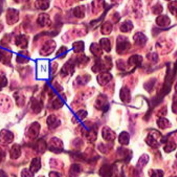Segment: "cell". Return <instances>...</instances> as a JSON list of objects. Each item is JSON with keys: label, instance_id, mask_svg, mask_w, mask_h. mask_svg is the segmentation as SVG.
I'll return each instance as SVG.
<instances>
[{"label": "cell", "instance_id": "cell-22", "mask_svg": "<svg viewBox=\"0 0 177 177\" xmlns=\"http://www.w3.org/2000/svg\"><path fill=\"white\" fill-rule=\"evenodd\" d=\"M73 14L78 18H82L84 16V8L83 6H78L74 9Z\"/></svg>", "mask_w": 177, "mask_h": 177}, {"label": "cell", "instance_id": "cell-4", "mask_svg": "<svg viewBox=\"0 0 177 177\" xmlns=\"http://www.w3.org/2000/svg\"><path fill=\"white\" fill-rule=\"evenodd\" d=\"M14 139L13 132L8 130L3 129L1 132L0 141L1 145L6 146L12 143Z\"/></svg>", "mask_w": 177, "mask_h": 177}, {"label": "cell", "instance_id": "cell-13", "mask_svg": "<svg viewBox=\"0 0 177 177\" xmlns=\"http://www.w3.org/2000/svg\"><path fill=\"white\" fill-rule=\"evenodd\" d=\"M135 42L136 45L138 46H143L147 42L146 37L143 33H137L135 34L134 37Z\"/></svg>", "mask_w": 177, "mask_h": 177}, {"label": "cell", "instance_id": "cell-28", "mask_svg": "<svg viewBox=\"0 0 177 177\" xmlns=\"http://www.w3.org/2000/svg\"><path fill=\"white\" fill-rule=\"evenodd\" d=\"M75 51L76 52L79 53L83 51L84 49V43L82 41H80L76 42L74 44Z\"/></svg>", "mask_w": 177, "mask_h": 177}, {"label": "cell", "instance_id": "cell-42", "mask_svg": "<svg viewBox=\"0 0 177 177\" xmlns=\"http://www.w3.org/2000/svg\"><path fill=\"white\" fill-rule=\"evenodd\" d=\"M166 1H171V0H166Z\"/></svg>", "mask_w": 177, "mask_h": 177}, {"label": "cell", "instance_id": "cell-24", "mask_svg": "<svg viewBox=\"0 0 177 177\" xmlns=\"http://www.w3.org/2000/svg\"><path fill=\"white\" fill-rule=\"evenodd\" d=\"M112 29V25L110 22H106L102 26L101 31L102 34L107 35L110 34Z\"/></svg>", "mask_w": 177, "mask_h": 177}, {"label": "cell", "instance_id": "cell-34", "mask_svg": "<svg viewBox=\"0 0 177 177\" xmlns=\"http://www.w3.org/2000/svg\"><path fill=\"white\" fill-rule=\"evenodd\" d=\"M155 82V81L154 79L151 80L149 82L145 84V88L148 91L151 90L154 86Z\"/></svg>", "mask_w": 177, "mask_h": 177}, {"label": "cell", "instance_id": "cell-14", "mask_svg": "<svg viewBox=\"0 0 177 177\" xmlns=\"http://www.w3.org/2000/svg\"><path fill=\"white\" fill-rule=\"evenodd\" d=\"M50 0H37L35 3V6L37 9L45 11L50 7Z\"/></svg>", "mask_w": 177, "mask_h": 177}, {"label": "cell", "instance_id": "cell-41", "mask_svg": "<svg viewBox=\"0 0 177 177\" xmlns=\"http://www.w3.org/2000/svg\"><path fill=\"white\" fill-rule=\"evenodd\" d=\"M175 88V90H176V91H177V84H176V85Z\"/></svg>", "mask_w": 177, "mask_h": 177}, {"label": "cell", "instance_id": "cell-44", "mask_svg": "<svg viewBox=\"0 0 177 177\" xmlns=\"http://www.w3.org/2000/svg\"><path fill=\"white\" fill-rule=\"evenodd\" d=\"M81 1H82V0H81Z\"/></svg>", "mask_w": 177, "mask_h": 177}, {"label": "cell", "instance_id": "cell-5", "mask_svg": "<svg viewBox=\"0 0 177 177\" xmlns=\"http://www.w3.org/2000/svg\"><path fill=\"white\" fill-rule=\"evenodd\" d=\"M19 11L12 8H8L6 15L7 23L9 25H13L19 21Z\"/></svg>", "mask_w": 177, "mask_h": 177}, {"label": "cell", "instance_id": "cell-36", "mask_svg": "<svg viewBox=\"0 0 177 177\" xmlns=\"http://www.w3.org/2000/svg\"><path fill=\"white\" fill-rule=\"evenodd\" d=\"M117 63L118 68L122 70H124L125 69L126 65L123 61L121 60L118 61Z\"/></svg>", "mask_w": 177, "mask_h": 177}, {"label": "cell", "instance_id": "cell-2", "mask_svg": "<svg viewBox=\"0 0 177 177\" xmlns=\"http://www.w3.org/2000/svg\"><path fill=\"white\" fill-rule=\"evenodd\" d=\"M41 129L40 124L37 122H35L29 125L26 129L25 136L29 140H34L39 136Z\"/></svg>", "mask_w": 177, "mask_h": 177}, {"label": "cell", "instance_id": "cell-23", "mask_svg": "<svg viewBox=\"0 0 177 177\" xmlns=\"http://www.w3.org/2000/svg\"><path fill=\"white\" fill-rule=\"evenodd\" d=\"M112 168L110 166L108 165L103 166L100 170V175L102 176H110L113 174Z\"/></svg>", "mask_w": 177, "mask_h": 177}, {"label": "cell", "instance_id": "cell-11", "mask_svg": "<svg viewBox=\"0 0 177 177\" xmlns=\"http://www.w3.org/2000/svg\"><path fill=\"white\" fill-rule=\"evenodd\" d=\"M42 167L41 158L39 157H35L32 159L29 169L34 174L39 171Z\"/></svg>", "mask_w": 177, "mask_h": 177}, {"label": "cell", "instance_id": "cell-33", "mask_svg": "<svg viewBox=\"0 0 177 177\" xmlns=\"http://www.w3.org/2000/svg\"><path fill=\"white\" fill-rule=\"evenodd\" d=\"M158 123L160 127L162 128H166L168 125H169V121L163 119H162L159 120Z\"/></svg>", "mask_w": 177, "mask_h": 177}, {"label": "cell", "instance_id": "cell-15", "mask_svg": "<svg viewBox=\"0 0 177 177\" xmlns=\"http://www.w3.org/2000/svg\"><path fill=\"white\" fill-rule=\"evenodd\" d=\"M156 24L161 27H166L169 25L171 23L169 18L166 15H161L159 16L156 19Z\"/></svg>", "mask_w": 177, "mask_h": 177}, {"label": "cell", "instance_id": "cell-27", "mask_svg": "<svg viewBox=\"0 0 177 177\" xmlns=\"http://www.w3.org/2000/svg\"><path fill=\"white\" fill-rule=\"evenodd\" d=\"M169 10L172 14L177 16V1L171 2L168 6Z\"/></svg>", "mask_w": 177, "mask_h": 177}, {"label": "cell", "instance_id": "cell-1", "mask_svg": "<svg viewBox=\"0 0 177 177\" xmlns=\"http://www.w3.org/2000/svg\"><path fill=\"white\" fill-rule=\"evenodd\" d=\"M48 149L50 152L54 154H61L64 150V144L63 141L57 137L52 138L49 141Z\"/></svg>", "mask_w": 177, "mask_h": 177}, {"label": "cell", "instance_id": "cell-30", "mask_svg": "<svg viewBox=\"0 0 177 177\" xmlns=\"http://www.w3.org/2000/svg\"><path fill=\"white\" fill-rule=\"evenodd\" d=\"M20 175L22 177H33L34 176V174L32 172L31 170L28 168L24 169L22 171Z\"/></svg>", "mask_w": 177, "mask_h": 177}, {"label": "cell", "instance_id": "cell-18", "mask_svg": "<svg viewBox=\"0 0 177 177\" xmlns=\"http://www.w3.org/2000/svg\"><path fill=\"white\" fill-rule=\"evenodd\" d=\"M81 168L78 164H73L71 166L69 174L70 176H77L81 172Z\"/></svg>", "mask_w": 177, "mask_h": 177}, {"label": "cell", "instance_id": "cell-37", "mask_svg": "<svg viewBox=\"0 0 177 177\" xmlns=\"http://www.w3.org/2000/svg\"><path fill=\"white\" fill-rule=\"evenodd\" d=\"M49 176L50 177L61 176V174L55 171H51L49 174Z\"/></svg>", "mask_w": 177, "mask_h": 177}, {"label": "cell", "instance_id": "cell-17", "mask_svg": "<svg viewBox=\"0 0 177 177\" xmlns=\"http://www.w3.org/2000/svg\"><path fill=\"white\" fill-rule=\"evenodd\" d=\"M120 98L124 102H129L131 99V93L128 88H123L120 90Z\"/></svg>", "mask_w": 177, "mask_h": 177}, {"label": "cell", "instance_id": "cell-38", "mask_svg": "<svg viewBox=\"0 0 177 177\" xmlns=\"http://www.w3.org/2000/svg\"><path fill=\"white\" fill-rule=\"evenodd\" d=\"M6 154L5 152L3 150H2L1 148V163L2 161H4L5 158Z\"/></svg>", "mask_w": 177, "mask_h": 177}, {"label": "cell", "instance_id": "cell-40", "mask_svg": "<svg viewBox=\"0 0 177 177\" xmlns=\"http://www.w3.org/2000/svg\"><path fill=\"white\" fill-rule=\"evenodd\" d=\"M0 177H8L6 173L4 171L1 169V175H0Z\"/></svg>", "mask_w": 177, "mask_h": 177}, {"label": "cell", "instance_id": "cell-25", "mask_svg": "<svg viewBox=\"0 0 177 177\" xmlns=\"http://www.w3.org/2000/svg\"><path fill=\"white\" fill-rule=\"evenodd\" d=\"M64 104L59 98H57L52 102V107L55 110H58L63 107Z\"/></svg>", "mask_w": 177, "mask_h": 177}, {"label": "cell", "instance_id": "cell-31", "mask_svg": "<svg viewBox=\"0 0 177 177\" xmlns=\"http://www.w3.org/2000/svg\"><path fill=\"white\" fill-rule=\"evenodd\" d=\"M176 147V145L175 143L170 142L167 144L164 150L166 152H170L175 150Z\"/></svg>", "mask_w": 177, "mask_h": 177}, {"label": "cell", "instance_id": "cell-16", "mask_svg": "<svg viewBox=\"0 0 177 177\" xmlns=\"http://www.w3.org/2000/svg\"><path fill=\"white\" fill-rule=\"evenodd\" d=\"M143 61L141 56L137 55H132L128 59V65L131 66H138L140 65Z\"/></svg>", "mask_w": 177, "mask_h": 177}, {"label": "cell", "instance_id": "cell-20", "mask_svg": "<svg viewBox=\"0 0 177 177\" xmlns=\"http://www.w3.org/2000/svg\"><path fill=\"white\" fill-rule=\"evenodd\" d=\"M100 45L101 48L106 52H109L111 50V44L110 40L107 38H104L100 40Z\"/></svg>", "mask_w": 177, "mask_h": 177}, {"label": "cell", "instance_id": "cell-29", "mask_svg": "<svg viewBox=\"0 0 177 177\" xmlns=\"http://www.w3.org/2000/svg\"><path fill=\"white\" fill-rule=\"evenodd\" d=\"M103 134H104V135H103L104 138L106 140H110L112 139V138H113L114 136H113V134L110 129H105L104 131V132H103Z\"/></svg>", "mask_w": 177, "mask_h": 177}, {"label": "cell", "instance_id": "cell-26", "mask_svg": "<svg viewBox=\"0 0 177 177\" xmlns=\"http://www.w3.org/2000/svg\"><path fill=\"white\" fill-rule=\"evenodd\" d=\"M129 135L126 132L122 133L119 137L120 143L123 144H127L129 142Z\"/></svg>", "mask_w": 177, "mask_h": 177}, {"label": "cell", "instance_id": "cell-35", "mask_svg": "<svg viewBox=\"0 0 177 177\" xmlns=\"http://www.w3.org/2000/svg\"><path fill=\"white\" fill-rule=\"evenodd\" d=\"M89 60V59L87 57L84 55L79 58L78 60V63L79 64L85 65L88 63Z\"/></svg>", "mask_w": 177, "mask_h": 177}, {"label": "cell", "instance_id": "cell-9", "mask_svg": "<svg viewBox=\"0 0 177 177\" xmlns=\"http://www.w3.org/2000/svg\"><path fill=\"white\" fill-rule=\"evenodd\" d=\"M37 22L38 24L42 27L49 26L51 25L52 23L50 16L48 14L44 13L39 15Z\"/></svg>", "mask_w": 177, "mask_h": 177}, {"label": "cell", "instance_id": "cell-6", "mask_svg": "<svg viewBox=\"0 0 177 177\" xmlns=\"http://www.w3.org/2000/svg\"><path fill=\"white\" fill-rule=\"evenodd\" d=\"M33 148L37 154H43L48 149V144L43 138H40L35 143Z\"/></svg>", "mask_w": 177, "mask_h": 177}, {"label": "cell", "instance_id": "cell-19", "mask_svg": "<svg viewBox=\"0 0 177 177\" xmlns=\"http://www.w3.org/2000/svg\"><path fill=\"white\" fill-rule=\"evenodd\" d=\"M90 50L92 54L97 57H100L102 54L101 46L96 43H93L91 44Z\"/></svg>", "mask_w": 177, "mask_h": 177}, {"label": "cell", "instance_id": "cell-12", "mask_svg": "<svg viewBox=\"0 0 177 177\" xmlns=\"http://www.w3.org/2000/svg\"><path fill=\"white\" fill-rule=\"evenodd\" d=\"M112 76L107 72H104L100 74L98 76V81L99 84L102 85L107 84L111 80Z\"/></svg>", "mask_w": 177, "mask_h": 177}, {"label": "cell", "instance_id": "cell-10", "mask_svg": "<svg viewBox=\"0 0 177 177\" xmlns=\"http://www.w3.org/2000/svg\"><path fill=\"white\" fill-rule=\"evenodd\" d=\"M43 107V104L42 100L35 98L31 100L30 108L34 113L37 114L40 113Z\"/></svg>", "mask_w": 177, "mask_h": 177}, {"label": "cell", "instance_id": "cell-32", "mask_svg": "<svg viewBox=\"0 0 177 177\" xmlns=\"http://www.w3.org/2000/svg\"><path fill=\"white\" fill-rule=\"evenodd\" d=\"M153 13L156 15L160 14L163 10V8L160 4L156 5L152 9Z\"/></svg>", "mask_w": 177, "mask_h": 177}, {"label": "cell", "instance_id": "cell-3", "mask_svg": "<svg viewBox=\"0 0 177 177\" xmlns=\"http://www.w3.org/2000/svg\"><path fill=\"white\" fill-rule=\"evenodd\" d=\"M116 44V51L118 54H126L130 49L131 45L127 38L120 36L118 37Z\"/></svg>", "mask_w": 177, "mask_h": 177}, {"label": "cell", "instance_id": "cell-8", "mask_svg": "<svg viewBox=\"0 0 177 177\" xmlns=\"http://www.w3.org/2000/svg\"><path fill=\"white\" fill-rule=\"evenodd\" d=\"M22 154L21 146L19 144L15 143L12 145L10 150V157L12 160H15L20 157Z\"/></svg>", "mask_w": 177, "mask_h": 177}, {"label": "cell", "instance_id": "cell-7", "mask_svg": "<svg viewBox=\"0 0 177 177\" xmlns=\"http://www.w3.org/2000/svg\"><path fill=\"white\" fill-rule=\"evenodd\" d=\"M46 122L48 128L51 130L55 129L61 125V120L54 114H50L47 117Z\"/></svg>", "mask_w": 177, "mask_h": 177}, {"label": "cell", "instance_id": "cell-21", "mask_svg": "<svg viewBox=\"0 0 177 177\" xmlns=\"http://www.w3.org/2000/svg\"><path fill=\"white\" fill-rule=\"evenodd\" d=\"M133 28V26L132 22L129 20H127L121 25L120 29L123 33H127L131 31Z\"/></svg>", "mask_w": 177, "mask_h": 177}, {"label": "cell", "instance_id": "cell-43", "mask_svg": "<svg viewBox=\"0 0 177 177\" xmlns=\"http://www.w3.org/2000/svg\"><path fill=\"white\" fill-rule=\"evenodd\" d=\"M176 156H177V155H176Z\"/></svg>", "mask_w": 177, "mask_h": 177}, {"label": "cell", "instance_id": "cell-39", "mask_svg": "<svg viewBox=\"0 0 177 177\" xmlns=\"http://www.w3.org/2000/svg\"><path fill=\"white\" fill-rule=\"evenodd\" d=\"M173 111L175 113H177V100L175 101L173 105Z\"/></svg>", "mask_w": 177, "mask_h": 177}]
</instances>
